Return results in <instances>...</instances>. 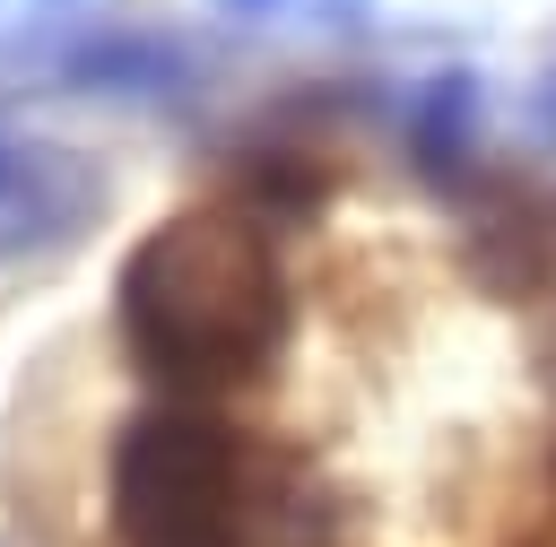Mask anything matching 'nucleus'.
<instances>
[{"label":"nucleus","mask_w":556,"mask_h":547,"mask_svg":"<svg viewBox=\"0 0 556 547\" xmlns=\"http://www.w3.org/2000/svg\"><path fill=\"white\" fill-rule=\"evenodd\" d=\"M113 538L122 547H243V460L235 434L200 408L148 417L113 460Z\"/></svg>","instance_id":"obj_2"},{"label":"nucleus","mask_w":556,"mask_h":547,"mask_svg":"<svg viewBox=\"0 0 556 547\" xmlns=\"http://www.w3.org/2000/svg\"><path fill=\"white\" fill-rule=\"evenodd\" d=\"M130 347L165 391H217L261 365L278 330V278L269 243L235 208H191L156 226L122 278Z\"/></svg>","instance_id":"obj_1"}]
</instances>
